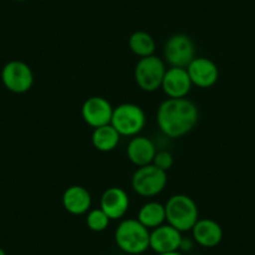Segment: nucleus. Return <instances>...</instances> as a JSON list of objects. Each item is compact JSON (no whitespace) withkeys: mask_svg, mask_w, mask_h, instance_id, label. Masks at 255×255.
<instances>
[{"mask_svg":"<svg viewBox=\"0 0 255 255\" xmlns=\"http://www.w3.org/2000/svg\"><path fill=\"white\" fill-rule=\"evenodd\" d=\"M156 154L155 145L153 141L146 136L135 135L127 148L128 159L136 166L149 165L153 163L154 156Z\"/></svg>","mask_w":255,"mask_h":255,"instance_id":"nucleus-16","label":"nucleus"},{"mask_svg":"<svg viewBox=\"0 0 255 255\" xmlns=\"http://www.w3.org/2000/svg\"><path fill=\"white\" fill-rule=\"evenodd\" d=\"M193 239L204 248H214L223 239V229L219 223L213 219H199L191 229Z\"/></svg>","mask_w":255,"mask_h":255,"instance_id":"nucleus-14","label":"nucleus"},{"mask_svg":"<svg viewBox=\"0 0 255 255\" xmlns=\"http://www.w3.org/2000/svg\"><path fill=\"white\" fill-rule=\"evenodd\" d=\"M191 248H193V242H191L190 239H184L181 240V245H180V250H184V252H186V250H191Z\"/></svg>","mask_w":255,"mask_h":255,"instance_id":"nucleus-22","label":"nucleus"},{"mask_svg":"<svg viewBox=\"0 0 255 255\" xmlns=\"http://www.w3.org/2000/svg\"><path fill=\"white\" fill-rule=\"evenodd\" d=\"M113 110L109 102L103 97H92L82 107V117L88 125L95 128L108 125L112 122Z\"/></svg>","mask_w":255,"mask_h":255,"instance_id":"nucleus-9","label":"nucleus"},{"mask_svg":"<svg viewBox=\"0 0 255 255\" xmlns=\"http://www.w3.org/2000/svg\"><path fill=\"white\" fill-rule=\"evenodd\" d=\"M129 197L127 191L118 186H112L103 193L100 198V209L110 220L122 219L129 209Z\"/></svg>","mask_w":255,"mask_h":255,"instance_id":"nucleus-13","label":"nucleus"},{"mask_svg":"<svg viewBox=\"0 0 255 255\" xmlns=\"http://www.w3.org/2000/svg\"><path fill=\"white\" fill-rule=\"evenodd\" d=\"M199 120L198 108L186 98H168L158 108L156 123L164 135L178 139L194 129Z\"/></svg>","mask_w":255,"mask_h":255,"instance_id":"nucleus-1","label":"nucleus"},{"mask_svg":"<svg viewBox=\"0 0 255 255\" xmlns=\"http://www.w3.org/2000/svg\"><path fill=\"white\" fill-rule=\"evenodd\" d=\"M165 73L166 68L164 61L158 56L150 55L140 58L136 63L134 78L141 90L151 93L161 88Z\"/></svg>","mask_w":255,"mask_h":255,"instance_id":"nucleus-6","label":"nucleus"},{"mask_svg":"<svg viewBox=\"0 0 255 255\" xmlns=\"http://www.w3.org/2000/svg\"><path fill=\"white\" fill-rule=\"evenodd\" d=\"M168 176L154 164L139 166L131 178V188L140 197L151 198L160 194L165 189Z\"/></svg>","mask_w":255,"mask_h":255,"instance_id":"nucleus-5","label":"nucleus"},{"mask_svg":"<svg viewBox=\"0 0 255 255\" xmlns=\"http://www.w3.org/2000/svg\"><path fill=\"white\" fill-rule=\"evenodd\" d=\"M129 48L135 55L145 58V56L154 55L155 41L153 36L146 31H135L129 38Z\"/></svg>","mask_w":255,"mask_h":255,"instance_id":"nucleus-19","label":"nucleus"},{"mask_svg":"<svg viewBox=\"0 0 255 255\" xmlns=\"http://www.w3.org/2000/svg\"><path fill=\"white\" fill-rule=\"evenodd\" d=\"M120 134L115 130L112 124L95 128L92 135V143L99 151H112L120 141Z\"/></svg>","mask_w":255,"mask_h":255,"instance_id":"nucleus-17","label":"nucleus"},{"mask_svg":"<svg viewBox=\"0 0 255 255\" xmlns=\"http://www.w3.org/2000/svg\"><path fill=\"white\" fill-rule=\"evenodd\" d=\"M164 58L174 68H188L195 58V45L185 34H174L164 45Z\"/></svg>","mask_w":255,"mask_h":255,"instance_id":"nucleus-8","label":"nucleus"},{"mask_svg":"<svg viewBox=\"0 0 255 255\" xmlns=\"http://www.w3.org/2000/svg\"><path fill=\"white\" fill-rule=\"evenodd\" d=\"M110 124L123 136H135L145 127V113L139 105L124 103L113 110Z\"/></svg>","mask_w":255,"mask_h":255,"instance_id":"nucleus-4","label":"nucleus"},{"mask_svg":"<svg viewBox=\"0 0 255 255\" xmlns=\"http://www.w3.org/2000/svg\"><path fill=\"white\" fill-rule=\"evenodd\" d=\"M110 219L102 209H93L88 212L87 225L92 232H104L109 225Z\"/></svg>","mask_w":255,"mask_h":255,"instance_id":"nucleus-20","label":"nucleus"},{"mask_svg":"<svg viewBox=\"0 0 255 255\" xmlns=\"http://www.w3.org/2000/svg\"><path fill=\"white\" fill-rule=\"evenodd\" d=\"M158 255H183L179 252H173V253H165V254H158Z\"/></svg>","mask_w":255,"mask_h":255,"instance_id":"nucleus-23","label":"nucleus"},{"mask_svg":"<svg viewBox=\"0 0 255 255\" xmlns=\"http://www.w3.org/2000/svg\"><path fill=\"white\" fill-rule=\"evenodd\" d=\"M155 166H158L159 169L164 171H168L169 169L173 166L174 164V158L171 155V153L166 150H161V151H156L155 156H154L153 163Z\"/></svg>","mask_w":255,"mask_h":255,"instance_id":"nucleus-21","label":"nucleus"},{"mask_svg":"<svg viewBox=\"0 0 255 255\" xmlns=\"http://www.w3.org/2000/svg\"><path fill=\"white\" fill-rule=\"evenodd\" d=\"M16 1H25V0H16Z\"/></svg>","mask_w":255,"mask_h":255,"instance_id":"nucleus-25","label":"nucleus"},{"mask_svg":"<svg viewBox=\"0 0 255 255\" xmlns=\"http://www.w3.org/2000/svg\"><path fill=\"white\" fill-rule=\"evenodd\" d=\"M63 207L73 215L85 214L92 207V195L84 186H69L63 194Z\"/></svg>","mask_w":255,"mask_h":255,"instance_id":"nucleus-15","label":"nucleus"},{"mask_svg":"<svg viewBox=\"0 0 255 255\" xmlns=\"http://www.w3.org/2000/svg\"><path fill=\"white\" fill-rule=\"evenodd\" d=\"M186 70H188L193 85H197L198 88H203V89L213 87L219 78V69L217 64L203 56L200 58L195 56L194 60L188 65Z\"/></svg>","mask_w":255,"mask_h":255,"instance_id":"nucleus-11","label":"nucleus"},{"mask_svg":"<svg viewBox=\"0 0 255 255\" xmlns=\"http://www.w3.org/2000/svg\"><path fill=\"white\" fill-rule=\"evenodd\" d=\"M1 82L9 92L24 94L29 92L34 84L33 70L24 61L11 60L3 67Z\"/></svg>","mask_w":255,"mask_h":255,"instance_id":"nucleus-7","label":"nucleus"},{"mask_svg":"<svg viewBox=\"0 0 255 255\" xmlns=\"http://www.w3.org/2000/svg\"><path fill=\"white\" fill-rule=\"evenodd\" d=\"M114 238L122 252L139 255L149 249L150 232L138 219H125L118 225Z\"/></svg>","mask_w":255,"mask_h":255,"instance_id":"nucleus-2","label":"nucleus"},{"mask_svg":"<svg viewBox=\"0 0 255 255\" xmlns=\"http://www.w3.org/2000/svg\"><path fill=\"white\" fill-rule=\"evenodd\" d=\"M193 83L188 74L186 68H169L164 75L161 89L168 95V98L178 99L185 98L190 93Z\"/></svg>","mask_w":255,"mask_h":255,"instance_id":"nucleus-12","label":"nucleus"},{"mask_svg":"<svg viewBox=\"0 0 255 255\" xmlns=\"http://www.w3.org/2000/svg\"><path fill=\"white\" fill-rule=\"evenodd\" d=\"M0 255H6L5 250H4V249H1V248H0Z\"/></svg>","mask_w":255,"mask_h":255,"instance_id":"nucleus-24","label":"nucleus"},{"mask_svg":"<svg viewBox=\"0 0 255 255\" xmlns=\"http://www.w3.org/2000/svg\"><path fill=\"white\" fill-rule=\"evenodd\" d=\"M183 235L178 229L169 224H163L150 232L149 248L156 254L179 252L180 250Z\"/></svg>","mask_w":255,"mask_h":255,"instance_id":"nucleus-10","label":"nucleus"},{"mask_svg":"<svg viewBox=\"0 0 255 255\" xmlns=\"http://www.w3.org/2000/svg\"><path fill=\"white\" fill-rule=\"evenodd\" d=\"M138 220L148 229H155L166 220L165 205L158 202H149L140 208Z\"/></svg>","mask_w":255,"mask_h":255,"instance_id":"nucleus-18","label":"nucleus"},{"mask_svg":"<svg viewBox=\"0 0 255 255\" xmlns=\"http://www.w3.org/2000/svg\"><path fill=\"white\" fill-rule=\"evenodd\" d=\"M166 222L180 233L193 229L199 220V209L197 203L189 195L175 194L165 204Z\"/></svg>","mask_w":255,"mask_h":255,"instance_id":"nucleus-3","label":"nucleus"}]
</instances>
